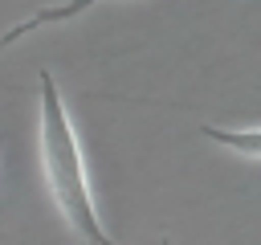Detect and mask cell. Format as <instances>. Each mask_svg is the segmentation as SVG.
I'll use <instances>...</instances> for the list:
<instances>
[{"mask_svg":"<svg viewBox=\"0 0 261 245\" xmlns=\"http://www.w3.org/2000/svg\"><path fill=\"white\" fill-rule=\"evenodd\" d=\"M41 106H37V159H41V180L61 212V220L73 229L82 245H114V237L102 229L90 176H86V155L73 131V118L65 110V98L53 82L49 69H41Z\"/></svg>","mask_w":261,"mask_h":245,"instance_id":"cell-1","label":"cell"},{"mask_svg":"<svg viewBox=\"0 0 261 245\" xmlns=\"http://www.w3.org/2000/svg\"><path fill=\"white\" fill-rule=\"evenodd\" d=\"M200 135L245 155V159H261V127H212V122H204Z\"/></svg>","mask_w":261,"mask_h":245,"instance_id":"cell-2","label":"cell"},{"mask_svg":"<svg viewBox=\"0 0 261 245\" xmlns=\"http://www.w3.org/2000/svg\"><path fill=\"white\" fill-rule=\"evenodd\" d=\"M98 4H110V0H65V4H53V8H37L33 16L20 20V33H33V29H41V24H57V20L82 16V12L98 8Z\"/></svg>","mask_w":261,"mask_h":245,"instance_id":"cell-3","label":"cell"},{"mask_svg":"<svg viewBox=\"0 0 261 245\" xmlns=\"http://www.w3.org/2000/svg\"><path fill=\"white\" fill-rule=\"evenodd\" d=\"M20 37H24V33H20V24H12L8 33H0V53H4V49H8L12 41H20Z\"/></svg>","mask_w":261,"mask_h":245,"instance_id":"cell-4","label":"cell"}]
</instances>
